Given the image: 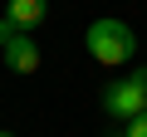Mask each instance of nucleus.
<instances>
[{"label":"nucleus","mask_w":147,"mask_h":137,"mask_svg":"<svg viewBox=\"0 0 147 137\" xmlns=\"http://www.w3.org/2000/svg\"><path fill=\"white\" fill-rule=\"evenodd\" d=\"M5 20H10L20 34H34V30L49 20V0H5Z\"/></svg>","instance_id":"20e7f679"},{"label":"nucleus","mask_w":147,"mask_h":137,"mask_svg":"<svg viewBox=\"0 0 147 137\" xmlns=\"http://www.w3.org/2000/svg\"><path fill=\"white\" fill-rule=\"evenodd\" d=\"M103 113L118 118V122H132V118L147 113V64H137L127 79L108 83V93H103Z\"/></svg>","instance_id":"f03ea898"},{"label":"nucleus","mask_w":147,"mask_h":137,"mask_svg":"<svg viewBox=\"0 0 147 137\" xmlns=\"http://www.w3.org/2000/svg\"><path fill=\"white\" fill-rule=\"evenodd\" d=\"M15 34H20V30H15V25H10V20H5V15H0V49H5V44H10V39H15Z\"/></svg>","instance_id":"423d86ee"},{"label":"nucleus","mask_w":147,"mask_h":137,"mask_svg":"<svg viewBox=\"0 0 147 137\" xmlns=\"http://www.w3.org/2000/svg\"><path fill=\"white\" fill-rule=\"evenodd\" d=\"M0 59H5V68H10V74H25V79H30V74H39V64H44V59H39L34 34H15L5 49H0Z\"/></svg>","instance_id":"7ed1b4c3"},{"label":"nucleus","mask_w":147,"mask_h":137,"mask_svg":"<svg viewBox=\"0 0 147 137\" xmlns=\"http://www.w3.org/2000/svg\"><path fill=\"white\" fill-rule=\"evenodd\" d=\"M0 137H15V132H5V127H0Z\"/></svg>","instance_id":"0eeeda50"},{"label":"nucleus","mask_w":147,"mask_h":137,"mask_svg":"<svg viewBox=\"0 0 147 137\" xmlns=\"http://www.w3.org/2000/svg\"><path fill=\"white\" fill-rule=\"evenodd\" d=\"M84 44H88V54H93L98 64H108V68H118V64H127V59L137 54V34H132V25H127V20H113V15L93 20L88 34H84Z\"/></svg>","instance_id":"f257e3e1"},{"label":"nucleus","mask_w":147,"mask_h":137,"mask_svg":"<svg viewBox=\"0 0 147 137\" xmlns=\"http://www.w3.org/2000/svg\"><path fill=\"white\" fill-rule=\"evenodd\" d=\"M123 137H147V113H142V118H132V122H127V132H123Z\"/></svg>","instance_id":"39448f33"}]
</instances>
